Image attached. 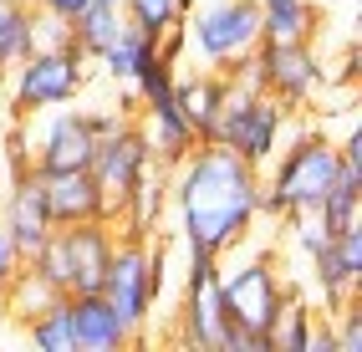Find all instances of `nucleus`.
<instances>
[{
    "mask_svg": "<svg viewBox=\"0 0 362 352\" xmlns=\"http://www.w3.org/2000/svg\"><path fill=\"white\" fill-rule=\"evenodd\" d=\"M184 46L204 66L230 72L260 46V11L255 0H199L184 11Z\"/></svg>",
    "mask_w": 362,
    "mask_h": 352,
    "instance_id": "nucleus-4",
    "label": "nucleus"
},
{
    "mask_svg": "<svg viewBox=\"0 0 362 352\" xmlns=\"http://www.w3.org/2000/svg\"><path fill=\"white\" fill-rule=\"evenodd\" d=\"M153 163L148 153V138L138 133V123H123L117 133L98 138V148H92V179H98V189L107 194V209H112V225H117V204H123V194L133 189V179Z\"/></svg>",
    "mask_w": 362,
    "mask_h": 352,
    "instance_id": "nucleus-12",
    "label": "nucleus"
},
{
    "mask_svg": "<svg viewBox=\"0 0 362 352\" xmlns=\"http://www.w3.org/2000/svg\"><path fill=\"white\" fill-rule=\"evenodd\" d=\"M112 245H117V230L107 220H82V225H57L31 261L52 276L66 296H82V291H103Z\"/></svg>",
    "mask_w": 362,
    "mask_h": 352,
    "instance_id": "nucleus-5",
    "label": "nucleus"
},
{
    "mask_svg": "<svg viewBox=\"0 0 362 352\" xmlns=\"http://www.w3.org/2000/svg\"><path fill=\"white\" fill-rule=\"evenodd\" d=\"M21 266H26V255H21V245L11 240V230L0 225V286H6V281H11Z\"/></svg>",
    "mask_w": 362,
    "mask_h": 352,
    "instance_id": "nucleus-30",
    "label": "nucleus"
},
{
    "mask_svg": "<svg viewBox=\"0 0 362 352\" xmlns=\"http://www.w3.org/2000/svg\"><path fill=\"white\" fill-rule=\"evenodd\" d=\"M311 332H317L311 312L301 307V301H286V312L271 327V342H276V352H311Z\"/></svg>",
    "mask_w": 362,
    "mask_h": 352,
    "instance_id": "nucleus-27",
    "label": "nucleus"
},
{
    "mask_svg": "<svg viewBox=\"0 0 362 352\" xmlns=\"http://www.w3.org/2000/svg\"><path fill=\"white\" fill-rule=\"evenodd\" d=\"M286 301H291V286L281 281L271 255H245L235 271H220V307L235 332H245V347L250 337H271Z\"/></svg>",
    "mask_w": 362,
    "mask_h": 352,
    "instance_id": "nucleus-7",
    "label": "nucleus"
},
{
    "mask_svg": "<svg viewBox=\"0 0 362 352\" xmlns=\"http://www.w3.org/2000/svg\"><path fill=\"white\" fill-rule=\"evenodd\" d=\"M286 220L296 225V230H291V250H296V255H306V261H311V255H317V250L332 240V235L322 230V220H317V209H301V215H286Z\"/></svg>",
    "mask_w": 362,
    "mask_h": 352,
    "instance_id": "nucleus-29",
    "label": "nucleus"
},
{
    "mask_svg": "<svg viewBox=\"0 0 362 352\" xmlns=\"http://www.w3.org/2000/svg\"><path fill=\"white\" fill-rule=\"evenodd\" d=\"M225 98H230V72L204 66L194 77H174V102L189 117V128L199 133V143H214V123H220Z\"/></svg>",
    "mask_w": 362,
    "mask_h": 352,
    "instance_id": "nucleus-17",
    "label": "nucleus"
},
{
    "mask_svg": "<svg viewBox=\"0 0 362 352\" xmlns=\"http://www.w3.org/2000/svg\"><path fill=\"white\" fill-rule=\"evenodd\" d=\"M123 16L138 36L163 41L168 31L184 26V0H123Z\"/></svg>",
    "mask_w": 362,
    "mask_h": 352,
    "instance_id": "nucleus-23",
    "label": "nucleus"
},
{
    "mask_svg": "<svg viewBox=\"0 0 362 352\" xmlns=\"http://www.w3.org/2000/svg\"><path fill=\"white\" fill-rule=\"evenodd\" d=\"M36 11H46V16H62V20H77V16L87 11V0H36Z\"/></svg>",
    "mask_w": 362,
    "mask_h": 352,
    "instance_id": "nucleus-31",
    "label": "nucleus"
},
{
    "mask_svg": "<svg viewBox=\"0 0 362 352\" xmlns=\"http://www.w3.org/2000/svg\"><path fill=\"white\" fill-rule=\"evenodd\" d=\"M0 332H6V312H0Z\"/></svg>",
    "mask_w": 362,
    "mask_h": 352,
    "instance_id": "nucleus-32",
    "label": "nucleus"
},
{
    "mask_svg": "<svg viewBox=\"0 0 362 352\" xmlns=\"http://www.w3.org/2000/svg\"><path fill=\"white\" fill-rule=\"evenodd\" d=\"M168 209V169L153 158L148 169L133 179V189L117 204V220H123V235H138V240H153V230Z\"/></svg>",
    "mask_w": 362,
    "mask_h": 352,
    "instance_id": "nucleus-18",
    "label": "nucleus"
},
{
    "mask_svg": "<svg viewBox=\"0 0 362 352\" xmlns=\"http://www.w3.org/2000/svg\"><path fill=\"white\" fill-rule=\"evenodd\" d=\"M189 6H199V0H184V11H189Z\"/></svg>",
    "mask_w": 362,
    "mask_h": 352,
    "instance_id": "nucleus-33",
    "label": "nucleus"
},
{
    "mask_svg": "<svg viewBox=\"0 0 362 352\" xmlns=\"http://www.w3.org/2000/svg\"><path fill=\"white\" fill-rule=\"evenodd\" d=\"M148 46V36H138L133 26H123V36H117L112 46H103L98 57H92V66L107 77V82H117V87H128V77H133V66H138V52Z\"/></svg>",
    "mask_w": 362,
    "mask_h": 352,
    "instance_id": "nucleus-26",
    "label": "nucleus"
},
{
    "mask_svg": "<svg viewBox=\"0 0 362 352\" xmlns=\"http://www.w3.org/2000/svg\"><path fill=\"white\" fill-rule=\"evenodd\" d=\"M66 46H77L71 41V20L46 16L31 6V52H66Z\"/></svg>",
    "mask_w": 362,
    "mask_h": 352,
    "instance_id": "nucleus-28",
    "label": "nucleus"
},
{
    "mask_svg": "<svg viewBox=\"0 0 362 352\" xmlns=\"http://www.w3.org/2000/svg\"><path fill=\"white\" fill-rule=\"evenodd\" d=\"M21 133H26V153L36 174H57V169H87L92 148H98V133H92L87 107H41L31 117H21Z\"/></svg>",
    "mask_w": 362,
    "mask_h": 352,
    "instance_id": "nucleus-11",
    "label": "nucleus"
},
{
    "mask_svg": "<svg viewBox=\"0 0 362 352\" xmlns=\"http://www.w3.org/2000/svg\"><path fill=\"white\" fill-rule=\"evenodd\" d=\"M21 57H31V6L0 0V77H6Z\"/></svg>",
    "mask_w": 362,
    "mask_h": 352,
    "instance_id": "nucleus-24",
    "label": "nucleus"
},
{
    "mask_svg": "<svg viewBox=\"0 0 362 352\" xmlns=\"http://www.w3.org/2000/svg\"><path fill=\"white\" fill-rule=\"evenodd\" d=\"M342 169V153L327 133H296L291 143L276 153V163L260 174V194H255V215H301V209H317L327 199V189L337 184Z\"/></svg>",
    "mask_w": 362,
    "mask_h": 352,
    "instance_id": "nucleus-2",
    "label": "nucleus"
},
{
    "mask_svg": "<svg viewBox=\"0 0 362 352\" xmlns=\"http://www.w3.org/2000/svg\"><path fill=\"white\" fill-rule=\"evenodd\" d=\"M230 72L245 87H255V92H271V98L286 102V107H306L327 87V66H322L317 52H311V41H260L240 66H230Z\"/></svg>",
    "mask_w": 362,
    "mask_h": 352,
    "instance_id": "nucleus-6",
    "label": "nucleus"
},
{
    "mask_svg": "<svg viewBox=\"0 0 362 352\" xmlns=\"http://www.w3.org/2000/svg\"><path fill=\"white\" fill-rule=\"evenodd\" d=\"M103 296L143 337V327H148L158 296H163V240L153 245V240H138V235H123V240L112 245V261H107V276H103Z\"/></svg>",
    "mask_w": 362,
    "mask_h": 352,
    "instance_id": "nucleus-9",
    "label": "nucleus"
},
{
    "mask_svg": "<svg viewBox=\"0 0 362 352\" xmlns=\"http://www.w3.org/2000/svg\"><path fill=\"white\" fill-rule=\"evenodd\" d=\"M41 189H46L52 225H82V220H107V225H112L107 194L98 189L92 169H57V174H41Z\"/></svg>",
    "mask_w": 362,
    "mask_h": 352,
    "instance_id": "nucleus-15",
    "label": "nucleus"
},
{
    "mask_svg": "<svg viewBox=\"0 0 362 352\" xmlns=\"http://www.w3.org/2000/svg\"><path fill=\"white\" fill-rule=\"evenodd\" d=\"M123 26H128L123 0H87V11L71 20V41H77V52L92 61L103 46H112L117 36H123Z\"/></svg>",
    "mask_w": 362,
    "mask_h": 352,
    "instance_id": "nucleus-21",
    "label": "nucleus"
},
{
    "mask_svg": "<svg viewBox=\"0 0 362 352\" xmlns=\"http://www.w3.org/2000/svg\"><path fill=\"white\" fill-rule=\"evenodd\" d=\"M11 230V240L21 245V255H31L46 245V235H52V209H46V189H41V174L26 169V174H11V194H6V220H0Z\"/></svg>",
    "mask_w": 362,
    "mask_h": 352,
    "instance_id": "nucleus-14",
    "label": "nucleus"
},
{
    "mask_svg": "<svg viewBox=\"0 0 362 352\" xmlns=\"http://www.w3.org/2000/svg\"><path fill=\"white\" fill-rule=\"evenodd\" d=\"M291 138H296V133H291V107L276 102L271 92L245 87V82L230 72V98H225V107H220V123H214V143L235 148L250 169L265 174V169L276 163V153L291 143Z\"/></svg>",
    "mask_w": 362,
    "mask_h": 352,
    "instance_id": "nucleus-3",
    "label": "nucleus"
},
{
    "mask_svg": "<svg viewBox=\"0 0 362 352\" xmlns=\"http://www.w3.org/2000/svg\"><path fill=\"white\" fill-rule=\"evenodd\" d=\"M179 342L189 347H230L245 352V332H235L220 307V255L189 250V276H184V301H179Z\"/></svg>",
    "mask_w": 362,
    "mask_h": 352,
    "instance_id": "nucleus-10",
    "label": "nucleus"
},
{
    "mask_svg": "<svg viewBox=\"0 0 362 352\" xmlns=\"http://www.w3.org/2000/svg\"><path fill=\"white\" fill-rule=\"evenodd\" d=\"M57 296H66V291H62L36 261H26V266H21V271L6 281V286H0V312H6L11 327H26L31 317H41L46 307H52Z\"/></svg>",
    "mask_w": 362,
    "mask_h": 352,
    "instance_id": "nucleus-19",
    "label": "nucleus"
},
{
    "mask_svg": "<svg viewBox=\"0 0 362 352\" xmlns=\"http://www.w3.org/2000/svg\"><path fill=\"white\" fill-rule=\"evenodd\" d=\"M255 194H260V169L225 143H199L189 158L168 169V204L179 215V235L189 250L230 255L245 245L255 225Z\"/></svg>",
    "mask_w": 362,
    "mask_h": 352,
    "instance_id": "nucleus-1",
    "label": "nucleus"
},
{
    "mask_svg": "<svg viewBox=\"0 0 362 352\" xmlns=\"http://www.w3.org/2000/svg\"><path fill=\"white\" fill-rule=\"evenodd\" d=\"M66 317H71V337H77V352H123V347L138 342V332L128 327V317L117 312L103 291L66 296Z\"/></svg>",
    "mask_w": 362,
    "mask_h": 352,
    "instance_id": "nucleus-13",
    "label": "nucleus"
},
{
    "mask_svg": "<svg viewBox=\"0 0 362 352\" xmlns=\"http://www.w3.org/2000/svg\"><path fill=\"white\" fill-rule=\"evenodd\" d=\"M311 281H317V286H322V301H327V307L337 312V307H347V296L357 291V276L342 266V261H337V250H332V240L317 250V255H311Z\"/></svg>",
    "mask_w": 362,
    "mask_h": 352,
    "instance_id": "nucleus-25",
    "label": "nucleus"
},
{
    "mask_svg": "<svg viewBox=\"0 0 362 352\" xmlns=\"http://www.w3.org/2000/svg\"><path fill=\"white\" fill-rule=\"evenodd\" d=\"M260 11V41H311L322 31L317 0H255Z\"/></svg>",
    "mask_w": 362,
    "mask_h": 352,
    "instance_id": "nucleus-20",
    "label": "nucleus"
},
{
    "mask_svg": "<svg viewBox=\"0 0 362 352\" xmlns=\"http://www.w3.org/2000/svg\"><path fill=\"white\" fill-rule=\"evenodd\" d=\"M21 337H26L36 352H77V337H71V317H66V296H57L41 317H31L26 327H21Z\"/></svg>",
    "mask_w": 362,
    "mask_h": 352,
    "instance_id": "nucleus-22",
    "label": "nucleus"
},
{
    "mask_svg": "<svg viewBox=\"0 0 362 352\" xmlns=\"http://www.w3.org/2000/svg\"><path fill=\"white\" fill-rule=\"evenodd\" d=\"M87 57L77 46H66V52H31L11 66V92H6V107L11 117H31L41 107H62V102H77L92 72H87Z\"/></svg>",
    "mask_w": 362,
    "mask_h": 352,
    "instance_id": "nucleus-8",
    "label": "nucleus"
},
{
    "mask_svg": "<svg viewBox=\"0 0 362 352\" xmlns=\"http://www.w3.org/2000/svg\"><path fill=\"white\" fill-rule=\"evenodd\" d=\"M143 117H133L138 123V133L148 138V153L163 163V169H174L179 158H189L199 148V133L189 128V117L179 112V102L174 98H163V102H148V107H138Z\"/></svg>",
    "mask_w": 362,
    "mask_h": 352,
    "instance_id": "nucleus-16",
    "label": "nucleus"
}]
</instances>
